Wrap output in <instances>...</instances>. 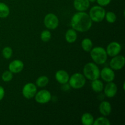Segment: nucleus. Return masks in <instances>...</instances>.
<instances>
[{"mask_svg": "<svg viewBox=\"0 0 125 125\" xmlns=\"http://www.w3.org/2000/svg\"><path fill=\"white\" fill-rule=\"evenodd\" d=\"M70 24L76 31L85 32L92 28V21L85 12H78L72 17Z\"/></svg>", "mask_w": 125, "mask_h": 125, "instance_id": "1", "label": "nucleus"}, {"mask_svg": "<svg viewBox=\"0 0 125 125\" xmlns=\"http://www.w3.org/2000/svg\"><path fill=\"white\" fill-rule=\"evenodd\" d=\"M90 57L94 63L97 65H103L107 59V54L106 49L101 46L93 47L90 51Z\"/></svg>", "mask_w": 125, "mask_h": 125, "instance_id": "2", "label": "nucleus"}, {"mask_svg": "<svg viewBox=\"0 0 125 125\" xmlns=\"http://www.w3.org/2000/svg\"><path fill=\"white\" fill-rule=\"evenodd\" d=\"M83 74L87 79L92 81L100 78V70L97 64L94 62H89L83 68Z\"/></svg>", "mask_w": 125, "mask_h": 125, "instance_id": "3", "label": "nucleus"}, {"mask_svg": "<svg viewBox=\"0 0 125 125\" xmlns=\"http://www.w3.org/2000/svg\"><path fill=\"white\" fill-rule=\"evenodd\" d=\"M106 12V10L104 9V7L96 5L90 8L88 14L92 22L100 23L104 19Z\"/></svg>", "mask_w": 125, "mask_h": 125, "instance_id": "4", "label": "nucleus"}, {"mask_svg": "<svg viewBox=\"0 0 125 125\" xmlns=\"http://www.w3.org/2000/svg\"><path fill=\"white\" fill-rule=\"evenodd\" d=\"M68 83L72 89H80L85 86L86 78L82 73H75L70 76Z\"/></svg>", "mask_w": 125, "mask_h": 125, "instance_id": "5", "label": "nucleus"}, {"mask_svg": "<svg viewBox=\"0 0 125 125\" xmlns=\"http://www.w3.org/2000/svg\"><path fill=\"white\" fill-rule=\"evenodd\" d=\"M44 25L50 30H54L58 27L59 20L56 15L52 13H49L44 17Z\"/></svg>", "mask_w": 125, "mask_h": 125, "instance_id": "6", "label": "nucleus"}, {"mask_svg": "<svg viewBox=\"0 0 125 125\" xmlns=\"http://www.w3.org/2000/svg\"><path fill=\"white\" fill-rule=\"evenodd\" d=\"M37 92V87L32 83H28L22 89V95L26 99L30 100L35 96Z\"/></svg>", "mask_w": 125, "mask_h": 125, "instance_id": "7", "label": "nucleus"}, {"mask_svg": "<svg viewBox=\"0 0 125 125\" xmlns=\"http://www.w3.org/2000/svg\"><path fill=\"white\" fill-rule=\"evenodd\" d=\"M51 94L49 90L46 89H43L40 91L37 92L34 98L35 101L39 104H46L50 102L51 100Z\"/></svg>", "mask_w": 125, "mask_h": 125, "instance_id": "8", "label": "nucleus"}, {"mask_svg": "<svg viewBox=\"0 0 125 125\" xmlns=\"http://www.w3.org/2000/svg\"><path fill=\"white\" fill-rule=\"evenodd\" d=\"M125 65V58L123 55H117L112 57L109 62L110 67L114 70H120Z\"/></svg>", "mask_w": 125, "mask_h": 125, "instance_id": "9", "label": "nucleus"}, {"mask_svg": "<svg viewBox=\"0 0 125 125\" xmlns=\"http://www.w3.org/2000/svg\"><path fill=\"white\" fill-rule=\"evenodd\" d=\"M100 77L106 83H109L114 81L115 78V73L114 70L111 67H104L101 70H100Z\"/></svg>", "mask_w": 125, "mask_h": 125, "instance_id": "10", "label": "nucleus"}, {"mask_svg": "<svg viewBox=\"0 0 125 125\" xmlns=\"http://www.w3.org/2000/svg\"><path fill=\"white\" fill-rule=\"evenodd\" d=\"M106 52L108 56L114 57L120 53L122 51V46L117 42H112L106 47Z\"/></svg>", "mask_w": 125, "mask_h": 125, "instance_id": "11", "label": "nucleus"}, {"mask_svg": "<svg viewBox=\"0 0 125 125\" xmlns=\"http://www.w3.org/2000/svg\"><path fill=\"white\" fill-rule=\"evenodd\" d=\"M104 94L106 97L109 98H114L117 94L118 92V87L115 83L112 82L107 83L106 86L104 87L103 90Z\"/></svg>", "mask_w": 125, "mask_h": 125, "instance_id": "12", "label": "nucleus"}, {"mask_svg": "<svg viewBox=\"0 0 125 125\" xmlns=\"http://www.w3.org/2000/svg\"><path fill=\"white\" fill-rule=\"evenodd\" d=\"M9 70L13 74L19 73L23 71L24 68V63L22 61L19 59H15L10 62L9 64Z\"/></svg>", "mask_w": 125, "mask_h": 125, "instance_id": "13", "label": "nucleus"}, {"mask_svg": "<svg viewBox=\"0 0 125 125\" xmlns=\"http://www.w3.org/2000/svg\"><path fill=\"white\" fill-rule=\"evenodd\" d=\"M69 78V74L64 70H59L55 73V79L57 83L62 85L68 83Z\"/></svg>", "mask_w": 125, "mask_h": 125, "instance_id": "14", "label": "nucleus"}, {"mask_svg": "<svg viewBox=\"0 0 125 125\" xmlns=\"http://www.w3.org/2000/svg\"><path fill=\"white\" fill-rule=\"evenodd\" d=\"M90 2L89 0H74L73 6L78 12H85L90 7Z\"/></svg>", "mask_w": 125, "mask_h": 125, "instance_id": "15", "label": "nucleus"}, {"mask_svg": "<svg viewBox=\"0 0 125 125\" xmlns=\"http://www.w3.org/2000/svg\"><path fill=\"white\" fill-rule=\"evenodd\" d=\"M99 111L103 116L107 117L112 112V106L109 101H103L99 105Z\"/></svg>", "mask_w": 125, "mask_h": 125, "instance_id": "16", "label": "nucleus"}, {"mask_svg": "<svg viewBox=\"0 0 125 125\" xmlns=\"http://www.w3.org/2000/svg\"><path fill=\"white\" fill-rule=\"evenodd\" d=\"M78 38L77 31L74 29H69L67 31L65 34V39L68 43H73L75 42Z\"/></svg>", "mask_w": 125, "mask_h": 125, "instance_id": "17", "label": "nucleus"}, {"mask_svg": "<svg viewBox=\"0 0 125 125\" xmlns=\"http://www.w3.org/2000/svg\"><path fill=\"white\" fill-rule=\"evenodd\" d=\"M103 83L99 79H95V80L92 81L91 83V87L93 91H94L96 93H100L104 89Z\"/></svg>", "mask_w": 125, "mask_h": 125, "instance_id": "18", "label": "nucleus"}, {"mask_svg": "<svg viewBox=\"0 0 125 125\" xmlns=\"http://www.w3.org/2000/svg\"><path fill=\"white\" fill-rule=\"evenodd\" d=\"M94 116L89 112L83 114L81 118L82 124L83 125H93L94 122Z\"/></svg>", "mask_w": 125, "mask_h": 125, "instance_id": "19", "label": "nucleus"}, {"mask_svg": "<svg viewBox=\"0 0 125 125\" xmlns=\"http://www.w3.org/2000/svg\"><path fill=\"white\" fill-rule=\"evenodd\" d=\"M81 48L85 52H90L92 49L93 42L92 40L89 38H85L81 42Z\"/></svg>", "mask_w": 125, "mask_h": 125, "instance_id": "20", "label": "nucleus"}, {"mask_svg": "<svg viewBox=\"0 0 125 125\" xmlns=\"http://www.w3.org/2000/svg\"><path fill=\"white\" fill-rule=\"evenodd\" d=\"M10 9L6 4L0 2V18H6L9 15Z\"/></svg>", "mask_w": 125, "mask_h": 125, "instance_id": "21", "label": "nucleus"}, {"mask_svg": "<svg viewBox=\"0 0 125 125\" xmlns=\"http://www.w3.org/2000/svg\"><path fill=\"white\" fill-rule=\"evenodd\" d=\"M49 83V78L46 76L43 75L40 76L35 81V85L38 87H45Z\"/></svg>", "mask_w": 125, "mask_h": 125, "instance_id": "22", "label": "nucleus"}, {"mask_svg": "<svg viewBox=\"0 0 125 125\" xmlns=\"http://www.w3.org/2000/svg\"><path fill=\"white\" fill-rule=\"evenodd\" d=\"M111 122L106 117L102 116L96 118V120H94V124L93 125H110Z\"/></svg>", "mask_w": 125, "mask_h": 125, "instance_id": "23", "label": "nucleus"}, {"mask_svg": "<svg viewBox=\"0 0 125 125\" xmlns=\"http://www.w3.org/2000/svg\"><path fill=\"white\" fill-rule=\"evenodd\" d=\"M2 55L6 59H9L13 55V50L10 46H5L2 50Z\"/></svg>", "mask_w": 125, "mask_h": 125, "instance_id": "24", "label": "nucleus"}, {"mask_svg": "<svg viewBox=\"0 0 125 125\" xmlns=\"http://www.w3.org/2000/svg\"><path fill=\"white\" fill-rule=\"evenodd\" d=\"M51 36H52V34H51V32L48 29H46V30L43 31L41 32L40 39L43 42H48L51 40Z\"/></svg>", "mask_w": 125, "mask_h": 125, "instance_id": "25", "label": "nucleus"}, {"mask_svg": "<svg viewBox=\"0 0 125 125\" xmlns=\"http://www.w3.org/2000/svg\"><path fill=\"white\" fill-rule=\"evenodd\" d=\"M104 18L109 23H114L117 20V15L114 12L109 11L106 12Z\"/></svg>", "mask_w": 125, "mask_h": 125, "instance_id": "26", "label": "nucleus"}, {"mask_svg": "<svg viewBox=\"0 0 125 125\" xmlns=\"http://www.w3.org/2000/svg\"><path fill=\"white\" fill-rule=\"evenodd\" d=\"M13 73L10 72L9 70H6L3 72V73L1 75V79L4 82H6V83L11 81L13 79Z\"/></svg>", "mask_w": 125, "mask_h": 125, "instance_id": "27", "label": "nucleus"}, {"mask_svg": "<svg viewBox=\"0 0 125 125\" xmlns=\"http://www.w3.org/2000/svg\"><path fill=\"white\" fill-rule=\"evenodd\" d=\"M112 0H96L98 5L101 7H106L111 2Z\"/></svg>", "mask_w": 125, "mask_h": 125, "instance_id": "28", "label": "nucleus"}, {"mask_svg": "<svg viewBox=\"0 0 125 125\" xmlns=\"http://www.w3.org/2000/svg\"><path fill=\"white\" fill-rule=\"evenodd\" d=\"M5 95V90L2 86L0 85V101L4 98Z\"/></svg>", "mask_w": 125, "mask_h": 125, "instance_id": "29", "label": "nucleus"}, {"mask_svg": "<svg viewBox=\"0 0 125 125\" xmlns=\"http://www.w3.org/2000/svg\"><path fill=\"white\" fill-rule=\"evenodd\" d=\"M90 1V2H95L96 1V0H89Z\"/></svg>", "mask_w": 125, "mask_h": 125, "instance_id": "30", "label": "nucleus"}, {"mask_svg": "<svg viewBox=\"0 0 125 125\" xmlns=\"http://www.w3.org/2000/svg\"><path fill=\"white\" fill-rule=\"evenodd\" d=\"M125 83H123V90H125Z\"/></svg>", "mask_w": 125, "mask_h": 125, "instance_id": "31", "label": "nucleus"}]
</instances>
